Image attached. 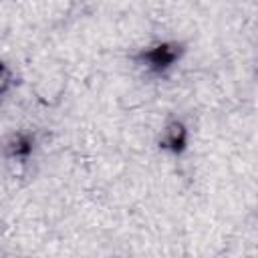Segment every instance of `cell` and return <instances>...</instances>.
Wrapping results in <instances>:
<instances>
[{
  "mask_svg": "<svg viewBox=\"0 0 258 258\" xmlns=\"http://www.w3.org/2000/svg\"><path fill=\"white\" fill-rule=\"evenodd\" d=\"M14 85H16V75H14L12 67L8 62L0 60V99L6 97Z\"/></svg>",
  "mask_w": 258,
  "mask_h": 258,
  "instance_id": "cell-4",
  "label": "cell"
},
{
  "mask_svg": "<svg viewBox=\"0 0 258 258\" xmlns=\"http://www.w3.org/2000/svg\"><path fill=\"white\" fill-rule=\"evenodd\" d=\"M187 143H189V131L185 123L181 119H169L161 131L159 147L173 155H181L187 149Z\"/></svg>",
  "mask_w": 258,
  "mask_h": 258,
  "instance_id": "cell-3",
  "label": "cell"
},
{
  "mask_svg": "<svg viewBox=\"0 0 258 258\" xmlns=\"http://www.w3.org/2000/svg\"><path fill=\"white\" fill-rule=\"evenodd\" d=\"M185 54V44L179 40H161L139 50L135 62L151 75H163L173 69Z\"/></svg>",
  "mask_w": 258,
  "mask_h": 258,
  "instance_id": "cell-1",
  "label": "cell"
},
{
  "mask_svg": "<svg viewBox=\"0 0 258 258\" xmlns=\"http://www.w3.org/2000/svg\"><path fill=\"white\" fill-rule=\"evenodd\" d=\"M36 149V135L32 131H12L2 141V153L8 159L26 161Z\"/></svg>",
  "mask_w": 258,
  "mask_h": 258,
  "instance_id": "cell-2",
  "label": "cell"
}]
</instances>
